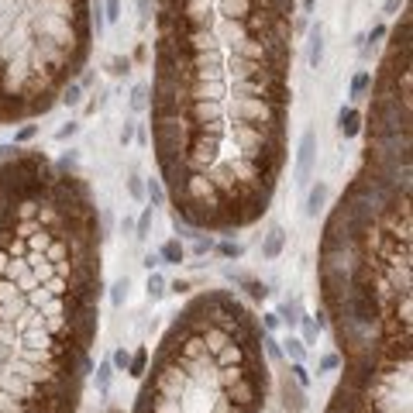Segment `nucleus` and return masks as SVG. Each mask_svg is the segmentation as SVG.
Listing matches in <instances>:
<instances>
[{
	"mask_svg": "<svg viewBox=\"0 0 413 413\" xmlns=\"http://www.w3.org/2000/svg\"><path fill=\"white\" fill-rule=\"evenodd\" d=\"M148 103H152V90H148V83H134L128 107H131L134 114H145V110H148Z\"/></svg>",
	"mask_w": 413,
	"mask_h": 413,
	"instance_id": "412c9836",
	"label": "nucleus"
},
{
	"mask_svg": "<svg viewBox=\"0 0 413 413\" xmlns=\"http://www.w3.org/2000/svg\"><path fill=\"white\" fill-rule=\"evenodd\" d=\"M38 131H42V124H31V121H24V124L14 131V145H31V141L38 138Z\"/></svg>",
	"mask_w": 413,
	"mask_h": 413,
	"instance_id": "c756f323",
	"label": "nucleus"
},
{
	"mask_svg": "<svg viewBox=\"0 0 413 413\" xmlns=\"http://www.w3.org/2000/svg\"><path fill=\"white\" fill-rule=\"evenodd\" d=\"M217 7V17H227V21H245L255 7V0H213Z\"/></svg>",
	"mask_w": 413,
	"mask_h": 413,
	"instance_id": "9b49d317",
	"label": "nucleus"
},
{
	"mask_svg": "<svg viewBox=\"0 0 413 413\" xmlns=\"http://www.w3.org/2000/svg\"><path fill=\"white\" fill-rule=\"evenodd\" d=\"M145 200H148L152 210H159V206L169 204V193H166V186H162V179H159V176L145 179Z\"/></svg>",
	"mask_w": 413,
	"mask_h": 413,
	"instance_id": "6ab92c4d",
	"label": "nucleus"
},
{
	"mask_svg": "<svg viewBox=\"0 0 413 413\" xmlns=\"http://www.w3.org/2000/svg\"><path fill=\"white\" fill-rule=\"evenodd\" d=\"M103 21L117 24L121 21V0H103Z\"/></svg>",
	"mask_w": 413,
	"mask_h": 413,
	"instance_id": "e433bc0d",
	"label": "nucleus"
},
{
	"mask_svg": "<svg viewBox=\"0 0 413 413\" xmlns=\"http://www.w3.org/2000/svg\"><path fill=\"white\" fill-rule=\"evenodd\" d=\"M283 252H286V231L279 224H269V231L262 234V258L265 262H276Z\"/></svg>",
	"mask_w": 413,
	"mask_h": 413,
	"instance_id": "9d476101",
	"label": "nucleus"
},
{
	"mask_svg": "<svg viewBox=\"0 0 413 413\" xmlns=\"http://www.w3.org/2000/svg\"><path fill=\"white\" fill-rule=\"evenodd\" d=\"M134 138H138V145H148V131L145 128H134Z\"/></svg>",
	"mask_w": 413,
	"mask_h": 413,
	"instance_id": "3c124183",
	"label": "nucleus"
},
{
	"mask_svg": "<svg viewBox=\"0 0 413 413\" xmlns=\"http://www.w3.org/2000/svg\"><path fill=\"white\" fill-rule=\"evenodd\" d=\"M262 337L234 290L190 297L148 358L131 413H265L272 372Z\"/></svg>",
	"mask_w": 413,
	"mask_h": 413,
	"instance_id": "7ed1b4c3",
	"label": "nucleus"
},
{
	"mask_svg": "<svg viewBox=\"0 0 413 413\" xmlns=\"http://www.w3.org/2000/svg\"><path fill=\"white\" fill-rule=\"evenodd\" d=\"M276 313H279V324H283V327L297 331V324H300V317H304V307H300V300L293 297V300H283Z\"/></svg>",
	"mask_w": 413,
	"mask_h": 413,
	"instance_id": "f3484780",
	"label": "nucleus"
},
{
	"mask_svg": "<svg viewBox=\"0 0 413 413\" xmlns=\"http://www.w3.org/2000/svg\"><path fill=\"white\" fill-rule=\"evenodd\" d=\"M83 94H87V90L73 80V83H66V87L59 90V103H62V107H80V103H83Z\"/></svg>",
	"mask_w": 413,
	"mask_h": 413,
	"instance_id": "393cba45",
	"label": "nucleus"
},
{
	"mask_svg": "<svg viewBox=\"0 0 413 413\" xmlns=\"http://www.w3.org/2000/svg\"><path fill=\"white\" fill-rule=\"evenodd\" d=\"M131 69H134L131 55H110L107 59V73L110 76H131Z\"/></svg>",
	"mask_w": 413,
	"mask_h": 413,
	"instance_id": "bb28decb",
	"label": "nucleus"
},
{
	"mask_svg": "<svg viewBox=\"0 0 413 413\" xmlns=\"http://www.w3.org/2000/svg\"><path fill=\"white\" fill-rule=\"evenodd\" d=\"M145 59H148V49H145V45H138V49H134V55H131V62H145Z\"/></svg>",
	"mask_w": 413,
	"mask_h": 413,
	"instance_id": "09e8293b",
	"label": "nucleus"
},
{
	"mask_svg": "<svg viewBox=\"0 0 413 413\" xmlns=\"http://www.w3.org/2000/svg\"><path fill=\"white\" fill-rule=\"evenodd\" d=\"M128 193H131V200H145V179L141 176H128Z\"/></svg>",
	"mask_w": 413,
	"mask_h": 413,
	"instance_id": "4c0bfd02",
	"label": "nucleus"
},
{
	"mask_svg": "<svg viewBox=\"0 0 413 413\" xmlns=\"http://www.w3.org/2000/svg\"><path fill=\"white\" fill-rule=\"evenodd\" d=\"M234 286H238V290H245V297H248L252 304H262V300L269 297V286H265L262 279H252V276H241Z\"/></svg>",
	"mask_w": 413,
	"mask_h": 413,
	"instance_id": "a211bd4d",
	"label": "nucleus"
},
{
	"mask_svg": "<svg viewBox=\"0 0 413 413\" xmlns=\"http://www.w3.org/2000/svg\"><path fill=\"white\" fill-rule=\"evenodd\" d=\"M262 355H265V362H286L283 358V344H279L276 334H265L262 337Z\"/></svg>",
	"mask_w": 413,
	"mask_h": 413,
	"instance_id": "cd10ccee",
	"label": "nucleus"
},
{
	"mask_svg": "<svg viewBox=\"0 0 413 413\" xmlns=\"http://www.w3.org/2000/svg\"><path fill=\"white\" fill-rule=\"evenodd\" d=\"M107 97H110V94H107V90H100L94 100L87 103V114H97V110H103V107H107Z\"/></svg>",
	"mask_w": 413,
	"mask_h": 413,
	"instance_id": "c03bdc74",
	"label": "nucleus"
},
{
	"mask_svg": "<svg viewBox=\"0 0 413 413\" xmlns=\"http://www.w3.org/2000/svg\"><path fill=\"white\" fill-rule=\"evenodd\" d=\"M100 210L80 173L0 162V413H76L100 331Z\"/></svg>",
	"mask_w": 413,
	"mask_h": 413,
	"instance_id": "f257e3e1",
	"label": "nucleus"
},
{
	"mask_svg": "<svg viewBox=\"0 0 413 413\" xmlns=\"http://www.w3.org/2000/svg\"><path fill=\"white\" fill-rule=\"evenodd\" d=\"M324 55H327V28L317 21V24H310V38H307L310 69H320V66H324Z\"/></svg>",
	"mask_w": 413,
	"mask_h": 413,
	"instance_id": "0eeeda50",
	"label": "nucleus"
},
{
	"mask_svg": "<svg viewBox=\"0 0 413 413\" xmlns=\"http://www.w3.org/2000/svg\"><path fill=\"white\" fill-rule=\"evenodd\" d=\"M76 83H80V87H83V90H90V87H94V83H97V69H83V73H80V80H76Z\"/></svg>",
	"mask_w": 413,
	"mask_h": 413,
	"instance_id": "a18cd8bd",
	"label": "nucleus"
},
{
	"mask_svg": "<svg viewBox=\"0 0 413 413\" xmlns=\"http://www.w3.org/2000/svg\"><path fill=\"white\" fill-rule=\"evenodd\" d=\"M279 344H283V358H286V362H307L310 348L300 341V337H297V334H290V337H286V341H279Z\"/></svg>",
	"mask_w": 413,
	"mask_h": 413,
	"instance_id": "aec40b11",
	"label": "nucleus"
},
{
	"mask_svg": "<svg viewBox=\"0 0 413 413\" xmlns=\"http://www.w3.org/2000/svg\"><path fill=\"white\" fill-rule=\"evenodd\" d=\"M362 124H365V114L358 107H341L337 114V134L348 141V138H358L362 134Z\"/></svg>",
	"mask_w": 413,
	"mask_h": 413,
	"instance_id": "1a4fd4ad",
	"label": "nucleus"
},
{
	"mask_svg": "<svg viewBox=\"0 0 413 413\" xmlns=\"http://www.w3.org/2000/svg\"><path fill=\"white\" fill-rule=\"evenodd\" d=\"M145 269L152 272V269H162V258H159V252H148L145 255Z\"/></svg>",
	"mask_w": 413,
	"mask_h": 413,
	"instance_id": "49530a36",
	"label": "nucleus"
},
{
	"mask_svg": "<svg viewBox=\"0 0 413 413\" xmlns=\"http://www.w3.org/2000/svg\"><path fill=\"white\" fill-rule=\"evenodd\" d=\"M107 413H124V410H107Z\"/></svg>",
	"mask_w": 413,
	"mask_h": 413,
	"instance_id": "864d4df0",
	"label": "nucleus"
},
{
	"mask_svg": "<svg viewBox=\"0 0 413 413\" xmlns=\"http://www.w3.org/2000/svg\"><path fill=\"white\" fill-rule=\"evenodd\" d=\"M341 369V355L337 351H324L320 358H317V376H324V372H337Z\"/></svg>",
	"mask_w": 413,
	"mask_h": 413,
	"instance_id": "473e14b6",
	"label": "nucleus"
},
{
	"mask_svg": "<svg viewBox=\"0 0 413 413\" xmlns=\"http://www.w3.org/2000/svg\"><path fill=\"white\" fill-rule=\"evenodd\" d=\"M80 128H83L80 121H66V124L55 131V141H62V145H66V141H73V138L80 134Z\"/></svg>",
	"mask_w": 413,
	"mask_h": 413,
	"instance_id": "f704fd0d",
	"label": "nucleus"
},
{
	"mask_svg": "<svg viewBox=\"0 0 413 413\" xmlns=\"http://www.w3.org/2000/svg\"><path fill=\"white\" fill-rule=\"evenodd\" d=\"M317 286L341 362L410 344V166L362 152L324 224Z\"/></svg>",
	"mask_w": 413,
	"mask_h": 413,
	"instance_id": "f03ea898",
	"label": "nucleus"
},
{
	"mask_svg": "<svg viewBox=\"0 0 413 413\" xmlns=\"http://www.w3.org/2000/svg\"><path fill=\"white\" fill-rule=\"evenodd\" d=\"M297 327H300V341H304L307 348H317V337H320V327H317V320H313V317H307V313H304Z\"/></svg>",
	"mask_w": 413,
	"mask_h": 413,
	"instance_id": "5701e85b",
	"label": "nucleus"
},
{
	"mask_svg": "<svg viewBox=\"0 0 413 413\" xmlns=\"http://www.w3.org/2000/svg\"><path fill=\"white\" fill-rule=\"evenodd\" d=\"M107 290H110V304L121 310L124 304H128V290H131V279H128V276H121V279H114V283H110Z\"/></svg>",
	"mask_w": 413,
	"mask_h": 413,
	"instance_id": "b1692460",
	"label": "nucleus"
},
{
	"mask_svg": "<svg viewBox=\"0 0 413 413\" xmlns=\"http://www.w3.org/2000/svg\"><path fill=\"white\" fill-rule=\"evenodd\" d=\"M17 155V145L10 141V145H0V162H7V159H14Z\"/></svg>",
	"mask_w": 413,
	"mask_h": 413,
	"instance_id": "de8ad7c7",
	"label": "nucleus"
},
{
	"mask_svg": "<svg viewBox=\"0 0 413 413\" xmlns=\"http://www.w3.org/2000/svg\"><path fill=\"white\" fill-rule=\"evenodd\" d=\"M152 224H155V210H152V206H145V210H141V217L134 220V238H138V241H145V238H148V231H152Z\"/></svg>",
	"mask_w": 413,
	"mask_h": 413,
	"instance_id": "c85d7f7f",
	"label": "nucleus"
},
{
	"mask_svg": "<svg viewBox=\"0 0 413 413\" xmlns=\"http://www.w3.org/2000/svg\"><path fill=\"white\" fill-rule=\"evenodd\" d=\"M300 389H310V369H307V362H290V372H286Z\"/></svg>",
	"mask_w": 413,
	"mask_h": 413,
	"instance_id": "7c9ffc66",
	"label": "nucleus"
},
{
	"mask_svg": "<svg viewBox=\"0 0 413 413\" xmlns=\"http://www.w3.org/2000/svg\"><path fill=\"white\" fill-rule=\"evenodd\" d=\"M369 90H372V73H369V69H358V73L351 76V83H348V100H351V107L365 100Z\"/></svg>",
	"mask_w": 413,
	"mask_h": 413,
	"instance_id": "4468645a",
	"label": "nucleus"
},
{
	"mask_svg": "<svg viewBox=\"0 0 413 413\" xmlns=\"http://www.w3.org/2000/svg\"><path fill=\"white\" fill-rule=\"evenodd\" d=\"M110 365H114V372H128V365H131V351H128V348H117V351L110 355Z\"/></svg>",
	"mask_w": 413,
	"mask_h": 413,
	"instance_id": "c9c22d12",
	"label": "nucleus"
},
{
	"mask_svg": "<svg viewBox=\"0 0 413 413\" xmlns=\"http://www.w3.org/2000/svg\"><path fill=\"white\" fill-rule=\"evenodd\" d=\"M190 290H193L190 279H173V283H169V293H176V297H186Z\"/></svg>",
	"mask_w": 413,
	"mask_h": 413,
	"instance_id": "79ce46f5",
	"label": "nucleus"
},
{
	"mask_svg": "<svg viewBox=\"0 0 413 413\" xmlns=\"http://www.w3.org/2000/svg\"><path fill=\"white\" fill-rule=\"evenodd\" d=\"M313 166H317V128H307V131L300 134L297 162H293V183H297V186H307L310 176H313Z\"/></svg>",
	"mask_w": 413,
	"mask_h": 413,
	"instance_id": "423d86ee",
	"label": "nucleus"
},
{
	"mask_svg": "<svg viewBox=\"0 0 413 413\" xmlns=\"http://www.w3.org/2000/svg\"><path fill=\"white\" fill-rule=\"evenodd\" d=\"M327 197H331V186H327L324 179H317V183L310 186V193H307V217L310 220H317V213H324Z\"/></svg>",
	"mask_w": 413,
	"mask_h": 413,
	"instance_id": "f8f14e48",
	"label": "nucleus"
},
{
	"mask_svg": "<svg viewBox=\"0 0 413 413\" xmlns=\"http://www.w3.org/2000/svg\"><path fill=\"white\" fill-rule=\"evenodd\" d=\"M134 7H138V17H141V28H145L155 14V0H134Z\"/></svg>",
	"mask_w": 413,
	"mask_h": 413,
	"instance_id": "58836bf2",
	"label": "nucleus"
},
{
	"mask_svg": "<svg viewBox=\"0 0 413 413\" xmlns=\"http://www.w3.org/2000/svg\"><path fill=\"white\" fill-rule=\"evenodd\" d=\"M317 7V0H304V10H313Z\"/></svg>",
	"mask_w": 413,
	"mask_h": 413,
	"instance_id": "603ef678",
	"label": "nucleus"
},
{
	"mask_svg": "<svg viewBox=\"0 0 413 413\" xmlns=\"http://www.w3.org/2000/svg\"><path fill=\"white\" fill-rule=\"evenodd\" d=\"M94 386H97V396L107 400L110 396V383H114V365H110V358H100L97 365H94Z\"/></svg>",
	"mask_w": 413,
	"mask_h": 413,
	"instance_id": "ddd939ff",
	"label": "nucleus"
},
{
	"mask_svg": "<svg viewBox=\"0 0 413 413\" xmlns=\"http://www.w3.org/2000/svg\"><path fill=\"white\" fill-rule=\"evenodd\" d=\"M213 252H217L220 258H227V262H238V258H245V245H241V241H231V238L217 241V245H213Z\"/></svg>",
	"mask_w": 413,
	"mask_h": 413,
	"instance_id": "4be33fe9",
	"label": "nucleus"
},
{
	"mask_svg": "<svg viewBox=\"0 0 413 413\" xmlns=\"http://www.w3.org/2000/svg\"><path fill=\"white\" fill-rule=\"evenodd\" d=\"M403 7H407V0H386V3H383V14H386V17H396Z\"/></svg>",
	"mask_w": 413,
	"mask_h": 413,
	"instance_id": "37998d69",
	"label": "nucleus"
},
{
	"mask_svg": "<svg viewBox=\"0 0 413 413\" xmlns=\"http://www.w3.org/2000/svg\"><path fill=\"white\" fill-rule=\"evenodd\" d=\"M134 128H138L134 121H124V128H121V134H117V141H121L124 148H128V145L134 141Z\"/></svg>",
	"mask_w": 413,
	"mask_h": 413,
	"instance_id": "a19ab883",
	"label": "nucleus"
},
{
	"mask_svg": "<svg viewBox=\"0 0 413 413\" xmlns=\"http://www.w3.org/2000/svg\"><path fill=\"white\" fill-rule=\"evenodd\" d=\"M324 413H410V348L341 362Z\"/></svg>",
	"mask_w": 413,
	"mask_h": 413,
	"instance_id": "20e7f679",
	"label": "nucleus"
},
{
	"mask_svg": "<svg viewBox=\"0 0 413 413\" xmlns=\"http://www.w3.org/2000/svg\"><path fill=\"white\" fill-rule=\"evenodd\" d=\"M279 393H283V410L286 413H307L310 403H307V389H300L290 376H283L279 383Z\"/></svg>",
	"mask_w": 413,
	"mask_h": 413,
	"instance_id": "6e6552de",
	"label": "nucleus"
},
{
	"mask_svg": "<svg viewBox=\"0 0 413 413\" xmlns=\"http://www.w3.org/2000/svg\"><path fill=\"white\" fill-rule=\"evenodd\" d=\"M410 100H369L365 114V138L369 141H389V138H410Z\"/></svg>",
	"mask_w": 413,
	"mask_h": 413,
	"instance_id": "39448f33",
	"label": "nucleus"
},
{
	"mask_svg": "<svg viewBox=\"0 0 413 413\" xmlns=\"http://www.w3.org/2000/svg\"><path fill=\"white\" fill-rule=\"evenodd\" d=\"M159 258H162V265H183V262H186V245H183V238H169V241H162Z\"/></svg>",
	"mask_w": 413,
	"mask_h": 413,
	"instance_id": "2eb2a0df",
	"label": "nucleus"
},
{
	"mask_svg": "<svg viewBox=\"0 0 413 413\" xmlns=\"http://www.w3.org/2000/svg\"><path fill=\"white\" fill-rule=\"evenodd\" d=\"M148 358H152V351L141 344L138 351H131V365H128V372H131L134 379H141V376H145V369H148Z\"/></svg>",
	"mask_w": 413,
	"mask_h": 413,
	"instance_id": "a878e982",
	"label": "nucleus"
},
{
	"mask_svg": "<svg viewBox=\"0 0 413 413\" xmlns=\"http://www.w3.org/2000/svg\"><path fill=\"white\" fill-rule=\"evenodd\" d=\"M55 169H59V173H80V152H76V148H69V152L55 162Z\"/></svg>",
	"mask_w": 413,
	"mask_h": 413,
	"instance_id": "72a5a7b5",
	"label": "nucleus"
},
{
	"mask_svg": "<svg viewBox=\"0 0 413 413\" xmlns=\"http://www.w3.org/2000/svg\"><path fill=\"white\" fill-rule=\"evenodd\" d=\"M166 293H169V279H166L159 269H152V272H148V283H145V297H148L152 304H159V300H166Z\"/></svg>",
	"mask_w": 413,
	"mask_h": 413,
	"instance_id": "dca6fc26",
	"label": "nucleus"
},
{
	"mask_svg": "<svg viewBox=\"0 0 413 413\" xmlns=\"http://www.w3.org/2000/svg\"><path fill=\"white\" fill-rule=\"evenodd\" d=\"M258 324H262V331H265V334H276V331L283 327V324H279V313H276V310H272V313H262V320H258Z\"/></svg>",
	"mask_w": 413,
	"mask_h": 413,
	"instance_id": "ea45409f",
	"label": "nucleus"
},
{
	"mask_svg": "<svg viewBox=\"0 0 413 413\" xmlns=\"http://www.w3.org/2000/svg\"><path fill=\"white\" fill-rule=\"evenodd\" d=\"M121 231H124V234H131V238H134V220H131V217H124V220H121Z\"/></svg>",
	"mask_w": 413,
	"mask_h": 413,
	"instance_id": "8fccbe9b",
	"label": "nucleus"
},
{
	"mask_svg": "<svg viewBox=\"0 0 413 413\" xmlns=\"http://www.w3.org/2000/svg\"><path fill=\"white\" fill-rule=\"evenodd\" d=\"M213 245H217V241H213V238H210V234H204V231H200V234H197V238H193V248H186V255H190V252H193V255H197V258H206V255H210V252H213Z\"/></svg>",
	"mask_w": 413,
	"mask_h": 413,
	"instance_id": "2f4dec72",
	"label": "nucleus"
}]
</instances>
